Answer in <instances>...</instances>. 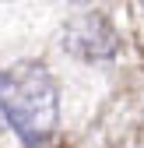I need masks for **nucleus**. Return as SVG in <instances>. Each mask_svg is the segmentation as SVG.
<instances>
[{"instance_id":"nucleus-1","label":"nucleus","mask_w":144,"mask_h":148,"mask_svg":"<svg viewBox=\"0 0 144 148\" xmlns=\"http://www.w3.org/2000/svg\"><path fill=\"white\" fill-rule=\"evenodd\" d=\"M0 113L11 123L18 141L39 148L56 131V85L42 64H18L0 74Z\"/></svg>"}]
</instances>
